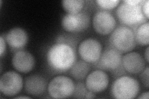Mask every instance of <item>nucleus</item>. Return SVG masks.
<instances>
[{"label": "nucleus", "mask_w": 149, "mask_h": 99, "mask_svg": "<svg viewBox=\"0 0 149 99\" xmlns=\"http://www.w3.org/2000/svg\"><path fill=\"white\" fill-rule=\"evenodd\" d=\"M108 75L102 69L93 71L85 78V86L89 91L95 93L104 91L108 87Z\"/></svg>", "instance_id": "9d476101"}, {"label": "nucleus", "mask_w": 149, "mask_h": 99, "mask_svg": "<svg viewBox=\"0 0 149 99\" xmlns=\"http://www.w3.org/2000/svg\"><path fill=\"white\" fill-rule=\"evenodd\" d=\"M140 91V84L136 79L122 76L116 79L111 86V94L118 99L136 98Z\"/></svg>", "instance_id": "20e7f679"}, {"label": "nucleus", "mask_w": 149, "mask_h": 99, "mask_svg": "<svg viewBox=\"0 0 149 99\" xmlns=\"http://www.w3.org/2000/svg\"><path fill=\"white\" fill-rule=\"evenodd\" d=\"M48 83L47 80L41 75L32 74L26 78L24 89L28 95L39 97L47 91Z\"/></svg>", "instance_id": "4468645a"}, {"label": "nucleus", "mask_w": 149, "mask_h": 99, "mask_svg": "<svg viewBox=\"0 0 149 99\" xmlns=\"http://www.w3.org/2000/svg\"><path fill=\"white\" fill-rule=\"evenodd\" d=\"M141 78L144 86L146 87L149 86V81H148V75H149V69L148 66H146L142 71L141 73Z\"/></svg>", "instance_id": "412c9836"}, {"label": "nucleus", "mask_w": 149, "mask_h": 99, "mask_svg": "<svg viewBox=\"0 0 149 99\" xmlns=\"http://www.w3.org/2000/svg\"><path fill=\"white\" fill-rule=\"evenodd\" d=\"M92 25L94 30L100 35L111 34L116 27V20L108 11H97L92 18Z\"/></svg>", "instance_id": "1a4fd4ad"}, {"label": "nucleus", "mask_w": 149, "mask_h": 99, "mask_svg": "<svg viewBox=\"0 0 149 99\" xmlns=\"http://www.w3.org/2000/svg\"><path fill=\"white\" fill-rule=\"evenodd\" d=\"M78 51L82 60L88 63H97L101 57L102 47L97 40L88 38L80 42Z\"/></svg>", "instance_id": "6e6552de"}, {"label": "nucleus", "mask_w": 149, "mask_h": 99, "mask_svg": "<svg viewBox=\"0 0 149 99\" xmlns=\"http://www.w3.org/2000/svg\"><path fill=\"white\" fill-rule=\"evenodd\" d=\"M95 2L97 6L104 11L113 9L118 6L119 4L118 0H96Z\"/></svg>", "instance_id": "6ab92c4d"}, {"label": "nucleus", "mask_w": 149, "mask_h": 99, "mask_svg": "<svg viewBox=\"0 0 149 99\" xmlns=\"http://www.w3.org/2000/svg\"><path fill=\"white\" fill-rule=\"evenodd\" d=\"M116 16L123 26L131 29L148 20L142 12V4L134 6L123 2L118 5L116 9Z\"/></svg>", "instance_id": "7ed1b4c3"}, {"label": "nucleus", "mask_w": 149, "mask_h": 99, "mask_svg": "<svg viewBox=\"0 0 149 99\" xmlns=\"http://www.w3.org/2000/svg\"><path fill=\"white\" fill-rule=\"evenodd\" d=\"M148 98H149V92L148 91L142 93L141 96L137 97V98L139 99H148Z\"/></svg>", "instance_id": "393cba45"}, {"label": "nucleus", "mask_w": 149, "mask_h": 99, "mask_svg": "<svg viewBox=\"0 0 149 99\" xmlns=\"http://www.w3.org/2000/svg\"><path fill=\"white\" fill-rule=\"evenodd\" d=\"M89 14L81 11L74 15L67 14L62 19L61 25L67 32L77 33L86 30L90 24Z\"/></svg>", "instance_id": "0eeeda50"}, {"label": "nucleus", "mask_w": 149, "mask_h": 99, "mask_svg": "<svg viewBox=\"0 0 149 99\" xmlns=\"http://www.w3.org/2000/svg\"><path fill=\"white\" fill-rule=\"evenodd\" d=\"M15 98H31V97L28 96H17L15 97Z\"/></svg>", "instance_id": "bb28decb"}, {"label": "nucleus", "mask_w": 149, "mask_h": 99, "mask_svg": "<svg viewBox=\"0 0 149 99\" xmlns=\"http://www.w3.org/2000/svg\"><path fill=\"white\" fill-rule=\"evenodd\" d=\"M123 2L126 3L130 5H139V4H141L143 2V0H125L123 1Z\"/></svg>", "instance_id": "b1692460"}, {"label": "nucleus", "mask_w": 149, "mask_h": 99, "mask_svg": "<svg viewBox=\"0 0 149 99\" xmlns=\"http://www.w3.org/2000/svg\"><path fill=\"white\" fill-rule=\"evenodd\" d=\"M136 43L141 46H148L149 44V22L148 21L142 24L135 33Z\"/></svg>", "instance_id": "f3484780"}, {"label": "nucleus", "mask_w": 149, "mask_h": 99, "mask_svg": "<svg viewBox=\"0 0 149 99\" xmlns=\"http://www.w3.org/2000/svg\"><path fill=\"white\" fill-rule=\"evenodd\" d=\"M142 12L146 16V17L148 19L149 18V1L148 0L143 1L142 3Z\"/></svg>", "instance_id": "5701e85b"}, {"label": "nucleus", "mask_w": 149, "mask_h": 99, "mask_svg": "<svg viewBox=\"0 0 149 99\" xmlns=\"http://www.w3.org/2000/svg\"><path fill=\"white\" fill-rule=\"evenodd\" d=\"M62 6L67 14L74 15L82 11L85 1L83 0H63Z\"/></svg>", "instance_id": "a211bd4d"}, {"label": "nucleus", "mask_w": 149, "mask_h": 99, "mask_svg": "<svg viewBox=\"0 0 149 99\" xmlns=\"http://www.w3.org/2000/svg\"><path fill=\"white\" fill-rule=\"evenodd\" d=\"M24 86L21 75L15 71H8L0 77V92L6 97L15 96Z\"/></svg>", "instance_id": "423d86ee"}, {"label": "nucleus", "mask_w": 149, "mask_h": 99, "mask_svg": "<svg viewBox=\"0 0 149 99\" xmlns=\"http://www.w3.org/2000/svg\"><path fill=\"white\" fill-rule=\"evenodd\" d=\"M122 54L117 50L114 48H106L102 52L97 61V66L103 71H114L122 65Z\"/></svg>", "instance_id": "9b49d317"}, {"label": "nucleus", "mask_w": 149, "mask_h": 99, "mask_svg": "<svg viewBox=\"0 0 149 99\" xmlns=\"http://www.w3.org/2000/svg\"><path fill=\"white\" fill-rule=\"evenodd\" d=\"M69 71L70 74L73 78L77 81H82L89 74L90 66L89 63L81 60L76 61Z\"/></svg>", "instance_id": "dca6fc26"}, {"label": "nucleus", "mask_w": 149, "mask_h": 99, "mask_svg": "<svg viewBox=\"0 0 149 99\" xmlns=\"http://www.w3.org/2000/svg\"><path fill=\"white\" fill-rule=\"evenodd\" d=\"M7 44L14 50L19 51L24 48L28 42L27 32L21 27H14L9 30L5 35Z\"/></svg>", "instance_id": "2eb2a0df"}, {"label": "nucleus", "mask_w": 149, "mask_h": 99, "mask_svg": "<svg viewBox=\"0 0 149 99\" xmlns=\"http://www.w3.org/2000/svg\"><path fill=\"white\" fill-rule=\"evenodd\" d=\"M122 66L128 73L139 74L146 67V61L139 53L129 51L123 56Z\"/></svg>", "instance_id": "f8f14e48"}, {"label": "nucleus", "mask_w": 149, "mask_h": 99, "mask_svg": "<svg viewBox=\"0 0 149 99\" xmlns=\"http://www.w3.org/2000/svg\"><path fill=\"white\" fill-rule=\"evenodd\" d=\"M6 40L5 39V37H4L3 35L0 37V56L3 57V56L6 52Z\"/></svg>", "instance_id": "4be33fe9"}, {"label": "nucleus", "mask_w": 149, "mask_h": 99, "mask_svg": "<svg viewBox=\"0 0 149 99\" xmlns=\"http://www.w3.org/2000/svg\"><path fill=\"white\" fill-rule=\"evenodd\" d=\"M89 91L88 90L85 84L82 82H78L75 84L74 92L72 97L77 98H86V96Z\"/></svg>", "instance_id": "aec40b11"}, {"label": "nucleus", "mask_w": 149, "mask_h": 99, "mask_svg": "<svg viewBox=\"0 0 149 99\" xmlns=\"http://www.w3.org/2000/svg\"><path fill=\"white\" fill-rule=\"evenodd\" d=\"M109 41L113 48L121 53L131 51L137 44L133 29L123 25L115 28L111 33Z\"/></svg>", "instance_id": "f03ea898"}, {"label": "nucleus", "mask_w": 149, "mask_h": 99, "mask_svg": "<svg viewBox=\"0 0 149 99\" xmlns=\"http://www.w3.org/2000/svg\"><path fill=\"white\" fill-rule=\"evenodd\" d=\"M46 58L49 68L55 72H67L77 61L76 48L67 44L56 43L49 48Z\"/></svg>", "instance_id": "f257e3e1"}, {"label": "nucleus", "mask_w": 149, "mask_h": 99, "mask_svg": "<svg viewBox=\"0 0 149 99\" xmlns=\"http://www.w3.org/2000/svg\"><path fill=\"white\" fill-rule=\"evenodd\" d=\"M75 84L68 76L59 75L48 83L47 92L53 98H67L72 96Z\"/></svg>", "instance_id": "39448f33"}, {"label": "nucleus", "mask_w": 149, "mask_h": 99, "mask_svg": "<svg viewBox=\"0 0 149 99\" xmlns=\"http://www.w3.org/2000/svg\"><path fill=\"white\" fill-rule=\"evenodd\" d=\"M11 63L17 71L28 73L33 69L36 61L34 56L26 50H19L13 55Z\"/></svg>", "instance_id": "ddd939ff"}, {"label": "nucleus", "mask_w": 149, "mask_h": 99, "mask_svg": "<svg viewBox=\"0 0 149 99\" xmlns=\"http://www.w3.org/2000/svg\"><path fill=\"white\" fill-rule=\"evenodd\" d=\"M148 51H149V47L148 46H147V48L146 50V51H145V60L146 61V62L148 63V61H149V60H148Z\"/></svg>", "instance_id": "a878e982"}]
</instances>
